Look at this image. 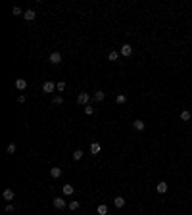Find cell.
Masks as SVG:
<instances>
[{
	"label": "cell",
	"instance_id": "1",
	"mask_svg": "<svg viewBox=\"0 0 192 215\" xmlns=\"http://www.w3.org/2000/svg\"><path fill=\"white\" fill-rule=\"evenodd\" d=\"M52 206H54V207H56V209H65V207H67V206H69V204H67V202H65V200H64V198H60V196H56V198H54V200H52Z\"/></svg>",
	"mask_w": 192,
	"mask_h": 215
},
{
	"label": "cell",
	"instance_id": "2",
	"mask_svg": "<svg viewBox=\"0 0 192 215\" xmlns=\"http://www.w3.org/2000/svg\"><path fill=\"white\" fill-rule=\"evenodd\" d=\"M54 90H56V83L54 81H46L44 85H42V92H44V94H52Z\"/></svg>",
	"mask_w": 192,
	"mask_h": 215
},
{
	"label": "cell",
	"instance_id": "3",
	"mask_svg": "<svg viewBox=\"0 0 192 215\" xmlns=\"http://www.w3.org/2000/svg\"><path fill=\"white\" fill-rule=\"evenodd\" d=\"M77 102L81 106H88V102H90V94H88V92H81V94L77 96Z\"/></svg>",
	"mask_w": 192,
	"mask_h": 215
},
{
	"label": "cell",
	"instance_id": "4",
	"mask_svg": "<svg viewBox=\"0 0 192 215\" xmlns=\"http://www.w3.org/2000/svg\"><path fill=\"white\" fill-rule=\"evenodd\" d=\"M48 62H50L52 65H60L62 64V54H60V52H52L50 58H48Z\"/></svg>",
	"mask_w": 192,
	"mask_h": 215
},
{
	"label": "cell",
	"instance_id": "5",
	"mask_svg": "<svg viewBox=\"0 0 192 215\" xmlns=\"http://www.w3.org/2000/svg\"><path fill=\"white\" fill-rule=\"evenodd\" d=\"M14 196H15V194H14V190H12V188H6L4 192H2V198H4V200L8 202V204H10L12 200H14Z\"/></svg>",
	"mask_w": 192,
	"mask_h": 215
},
{
	"label": "cell",
	"instance_id": "6",
	"mask_svg": "<svg viewBox=\"0 0 192 215\" xmlns=\"http://www.w3.org/2000/svg\"><path fill=\"white\" fill-rule=\"evenodd\" d=\"M156 190H158V192H160V194H165V192H167V190H169V184L165 183V181H161V183H158V186H156Z\"/></svg>",
	"mask_w": 192,
	"mask_h": 215
},
{
	"label": "cell",
	"instance_id": "7",
	"mask_svg": "<svg viewBox=\"0 0 192 215\" xmlns=\"http://www.w3.org/2000/svg\"><path fill=\"white\" fill-rule=\"evenodd\" d=\"M131 54H133V46H131V44H123V46H121V56L127 58V56H131Z\"/></svg>",
	"mask_w": 192,
	"mask_h": 215
},
{
	"label": "cell",
	"instance_id": "8",
	"mask_svg": "<svg viewBox=\"0 0 192 215\" xmlns=\"http://www.w3.org/2000/svg\"><path fill=\"white\" fill-rule=\"evenodd\" d=\"M92 98H94L96 102H104V98H106V92H104V90H94Z\"/></svg>",
	"mask_w": 192,
	"mask_h": 215
},
{
	"label": "cell",
	"instance_id": "9",
	"mask_svg": "<svg viewBox=\"0 0 192 215\" xmlns=\"http://www.w3.org/2000/svg\"><path fill=\"white\" fill-rule=\"evenodd\" d=\"M64 196H73V192H75V188H73V184H64Z\"/></svg>",
	"mask_w": 192,
	"mask_h": 215
},
{
	"label": "cell",
	"instance_id": "10",
	"mask_svg": "<svg viewBox=\"0 0 192 215\" xmlns=\"http://www.w3.org/2000/svg\"><path fill=\"white\" fill-rule=\"evenodd\" d=\"M114 206L117 207V209H119V207H123L125 206V198L123 196H115L114 198Z\"/></svg>",
	"mask_w": 192,
	"mask_h": 215
},
{
	"label": "cell",
	"instance_id": "11",
	"mask_svg": "<svg viewBox=\"0 0 192 215\" xmlns=\"http://www.w3.org/2000/svg\"><path fill=\"white\" fill-rule=\"evenodd\" d=\"M23 18L27 19V21H33V19L37 18V14H35V10H25V14H23Z\"/></svg>",
	"mask_w": 192,
	"mask_h": 215
},
{
	"label": "cell",
	"instance_id": "12",
	"mask_svg": "<svg viewBox=\"0 0 192 215\" xmlns=\"http://www.w3.org/2000/svg\"><path fill=\"white\" fill-rule=\"evenodd\" d=\"M15 88H18V90H25V88H27V81H25V79H18V81H15Z\"/></svg>",
	"mask_w": 192,
	"mask_h": 215
},
{
	"label": "cell",
	"instance_id": "13",
	"mask_svg": "<svg viewBox=\"0 0 192 215\" xmlns=\"http://www.w3.org/2000/svg\"><path fill=\"white\" fill-rule=\"evenodd\" d=\"M133 127H135V131H144V121L142 119H135V123H133Z\"/></svg>",
	"mask_w": 192,
	"mask_h": 215
},
{
	"label": "cell",
	"instance_id": "14",
	"mask_svg": "<svg viewBox=\"0 0 192 215\" xmlns=\"http://www.w3.org/2000/svg\"><path fill=\"white\" fill-rule=\"evenodd\" d=\"M50 177H52V179L62 177V169H60V167H52V169H50Z\"/></svg>",
	"mask_w": 192,
	"mask_h": 215
},
{
	"label": "cell",
	"instance_id": "15",
	"mask_svg": "<svg viewBox=\"0 0 192 215\" xmlns=\"http://www.w3.org/2000/svg\"><path fill=\"white\" fill-rule=\"evenodd\" d=\"M96 211H98V215H108V206H106V204H100V206L96 207Z\"/></svg>",
	"mask_w": 192,
	"mask_h": 215
},
{
	"label": "cell",
	"instance_id": "16",
	"mask_svg": "<svg viewBox=\"0 0 192 215\" xmlns=\"http://www.w3.org/2000/svg\"><path fill=\"white\" fill-rule=\"evenodd\" d=\"M67 207H69L71 211H77L79 207H81V204H79L77 200H71V202H69V206H67Z\"/></svg>",
	"mask_w": 192,
	"mask_h": 215
},
{
	"label": "cell",
	"instance_id": "17",
	"mask_svg": "<svg viewBox=\"0 0 192 215\" xmlns=\"http://www.w3.org/2000/svg\"><path fill=\"white\" fill-rule=\"evenodd\" d=\"M190 117H192V113L188 110H183L181 111V119H183V121H190Z\"/></svg>",
	"mask_w": 192,
	"mask_h": 215
},
{
	"label": "cell",
	"instance_id": "18",
	"mask_svg": "<svg viewBox=\"0 0 192 215\" xmlns=\"http://www.w3.org/2000/svg\"><path fill=\"white\" fill-rule=\"evenodd\" d=\"M108 60H110V62H117V60H119V52L111 50L110 54H108Z\"/></svg>",
	"mask_w": 192,
	"mask_h": 215
},
{
	"label": "cell",
	"instance_id": "19",
	"mask_svg": "<svg viewBox=\"0 0 192 215\" xmlns=\"http://www.w3.org/2000/svg\"><path fill=\"white\" fill-rule=\"evenodd\" d=\"M115 102H117L119 106H123L125 102H127V96H125V94H117V96H115Z\"/></svg>",
	"mask_w": 192,
	"mask_h": 215
},
{
	"label": "cell",
	"instance_id": "20",
	"mask_svg": "<svg viewBox=\"0 0 192 215\" xmlns=\"http://www.w3.org/2000/svg\"><path fill=\"white\" fill-rule=\"evenodd\" d=\"M98 152H100V144H98V142H92L90 144V154H98Z\"/></svg>",
	"mask_w": 192,
	"mask_h": 215
},
{
	"label": "cell",
	"instance_id": "21",
	"mask_svg": "<svg viewBox=\"0 0 192 215\" xmlns=\"http://www.w3.org/2000/svg\"><path fill=\"white\" fill-rule=\"evenodd\" d=\"M15 150H18V146H15L14 142H10L8 146H6V152H8V154H15Z\"/></svg>",
	"mask_w": 192,
	"mask_h": 215
},
{
	"label": "cell",
	"instance_id": "22",
	"mask_svg": "<svg viewBox=\"0 0 192 215\" xmlns=\"http://www.w3.org/2000/svg\"><path fill=\"white\" fill-rule=\"evenodd\" d=\"M56 90H58V92H64L65 90V81H58V83H56Z\"/></svg>",
	"mask_w": 192,
	"mask_h": 215
},
{
	"label": "cell",
	"instance_id": "23",
	"mask_svg": "<svg viewBox=\"0 0 192 215\" xmlns=\"http://www.w3.org/2000/svg\"><path fill=\"white\" fill-rule=\"evenodd\" d=\"M83 156H85V152H83V150H75V152H73V160H75V161H79Z\"/></svg>",
	"mask_w": 192,
	"mask_h": 215
},
{
	"label": "cell",
	"instance_id": "24",
	"mask_svg": "<svg viewBox=\"0 0 192 215\" xmlns=\"http://www.w3.org/2000/svg\"><path fill=\"white\" fill-rule=\"evenodd\" d=\"M12 14H14V15H23L25 12H23V10L19 8V6H14V8H12Z\"/></svg>",
	"mask_w": 192,
	"mask_h": 215
},
{
	"label": "cell",
	"instance_id": "25",
	"mask_svg": "<svg viewBox=\"0 0 192 215\" xmlns=\"http://www.w3.org/2000/svg\"><path fill=\"white\" fill-rule=\"evenodd\" d=\"M52 104H54V106H62V104H64V98H62V96H54V98H52Z\"/></svg>",
	"mask_w": 192,
	"mask_h": 215
},
{
	"label": "cell",
	"instance_id": "26",
	"mask_svg": "<svg viewBox=\"0 0 192 215\" xmlns=\"http://www.w3.org/2000/svg\"><path fill=\"white\" fill-rule=\"evenodd\" d=\"M4 209H6V213H14V211H15V207H14V204L10 202V204H6V207H4Z\"/></svg>",
	"mask_w": 192,
	"mask_h": 215
},
{
	"label": "cell",
	"instance_id": "27",
	"mask_svg": "<svg viewBox=\"0 0 192 215\" xmlns=\"http://www.w3.org/2000/svg\"><path fill=\"white\" fill-rule=\"evenodd\" d=\"M92 113H94V108H92L90 104L85 106V115H92Z\"/></svg>",
	"mask_w": 192,
	"mask_h": 215
},
{
	"label": "cell",
	"instance_id": "28",
	"mask_svg": "<svg viewBox=\"0 0 192 215\" xmlns=\"http://www.w3.org/2000/svg\"><path fill=\"white\" fill-rule=\"evenodd\" d=\"M25 100H27V98H25V94H19V96H18V102H19V104H25Z\"/></svg>",
	"mask_w": 192,
	"mask_h": 215
}]
</instances>
